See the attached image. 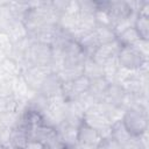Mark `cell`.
Wrapping results in <instances>:
<instances>
[{
	"mask_svg": "<svg viewBox=\"0 0 149 149\" xmlns=\"http://www.w3.org/2000/svg\"><path fill=\"white\" fill-rule=\"evenodd\" d=\"M77 148L78 149H95V147H92V146H81V144H78Z\"/></svg>",
	"mask_w": 149,
	"mask_h": 149,
	"instance_id": "cell-16",
	"label": "cell"
},
{
	"mask_svg": "<svg viewBox=\"0 0 149 149\" xmlns=\"http://www.w3.org/2000/svg\"><path fill=\"white\" fill-rule=\"evenodd\" d=\"M133 27L137 31L141 40L144 41L149 40V15L137 13Z\"/></svg>",
	"mask_w": 149,
	"mask_h": 149,
	"instance_id": "cell-12",
	"label": "cell"
},
{
	"mask_svg": "<svg viewBox=\"0 0 149 149\" xmlns=\"http://www.w3.org/2000/svg\"><path fill=\"white\" fill-rule=\"evenodd\" d=\"M111 137H113L122 148L132 140L133 135L126 129V127L123 126L121 119L114 121L112 123V127H111Z\"/></svg>",
	"mask_w": 149,
	"mask_h": 149,
	"instance_id": "cell-8",
	"label": "cell"
},
{
	"mask_svg": "<svg viewBox=\"0 0 149 149\" xmlns=\"http://www.w3.org/2000/svg\"><path fill=\"white\" fill-rule=\"evenodd\" d=\"M65 149H78L77 147H66Z\"/></svg>",
	"mask_w": 149,
	"mask_h": 149,
	"instance_id": "cell-18",
	"label": "cell"
},
{
	"mask_svg": "<svg viewBox=\"0 0 149 149\" xmlns=\"http://www.w3.org/2000/svg\"><path fill=\"white\" fill-rule=\"evenodd\" d=\"M120 48H121V45L119 44V42L115 38L114 41H112L109 43L99 45L93 51V54L91 55V58L94 62H97L98 64H100L101 66H104L106 63L118 58V54H119Z\"/></svg>",
	"mask_w": 149,
	"mask_h": 149,
	"instance_id": "cell-3",
	"label": "cell"
},
{
	"mask_svg": "<svg viewBox=\"0 0 149 149\" xmlns=\"http://www.w3.org/2000/svg\"><path fill=\"white\" fill-rule=\"evenodd\" d=\"M65 148L66 147H65L64 142L62 141V139L59 137L58 133L54 139H51L48 143L44 144V149H65Z\"/></svg>",
	"mask_w": 149,
	"mask_h": 149,
	"instance_id": "cell-14",
	"label": "cell"
},
{
	"mask_svg": "<svg viewBox=\"0 0 149 149\" xmlns=\"http://www.w3.org/2000/svg\"><path fill=\"white\" fill-rule=\"evenodd\" d=\"M126 91L123 90V87L118 84V83H111L107 91H106V94H105V98L101 102H105L112 107H115V108H119V109H123V104H125V99H126Z\"/></svg>",
	"mask_w": 149,
	"mask_h": 149,
	"instance_id": "cell-5",
	"label": "cell"
},
{
	"mask_svg": "<svg viewBox=\"0 0 149 149\" xmlns=\"http://www.w3.org/2000/svg\"><path fill=\"white\" fill-rule=\"evenodd\" d=\"M146 108H128L123 112L121 121L133 136H140L148 132V118Z\"/></svg>",
	"mask_w": 149,
	"mask_h": 149,
	"instance_id": "cell-1",
	"label": "cell"
},
{
	"mask_svg": "<svg viewBox=\"0 0 149 149\" xmlns=\"http://www.w3.org/2000/svg\"><path fill=\"white\" fill-rule=\"evenodd\" d=\"M92 34H93V37H94L98 47L102 45V44H106V43H109V42H112V41H114L116 38L114 30L112 28H109V27L97 26L93 29Z\"/></svg>",
	"mask_w": 149,
	"mask_h": 149,
	"instance_id": "cell-10",
	"label": "cell"
},
{
	"mask_svg": "<svg viewBox=\"0 0 149 149\" xmlns=\"http://www.w3.org/2000/svg\"><path fill=\"white\" fill-rule=\"evenodd\" d=\"M23 149H44V146L36 140H28L26 142Z\"/></svg>",
	"mask_w": 149,
	"mask_h": 149,
	"instance_id": "cell-15",
	"label": "cell"
},
{
	"mask_svg": "<svg viewBox=\"0 0 149 149\" xmlns=\"http://www.w3.org/2000/svg\"><path fill=\"white\" fill-rule=\"evenodd\" d=\"M95 149H122V147L113 139V137H105L101 139L100 142L97 144Z\"/></svg>",
	"mask_w": 149,
	"mask_h": 149,
	"instance_id": "cell-13",
	"label": "cell"
},
{
	"mask_svg": "<svg viewBox=\"0 0 149 149\" xmlns=\"http://www.w3.org/2000/svg\"><path fill=\"white\" fill-rule=\"evenodd\" d=\"M100 140H101V137L94 128L88 126L85 121L80 122V125L78 126V130H77L78 144L97 147V144L100 142Z\"/></svg>",
	"mask_w": 149,
	"mask_h": 149,
	"instance_id": "cell-6",
	"label": "cell"
},
{
	"mask_svg": "<svg viewBox=\"0 0 149 149\" xmlns=\"http://www.w3.org/2000/svg\"><path fill=\"white\" fill-rule=\"evenodd\" d=\"M83 74L86 76L90 80L104 77V68L94 62L91 57H86L83 65Z\"/></svg>",
	"mask_w": 149,
	"mask_h": 149,
	"instance_id": "cell-9",
	"label": "cell"
},
{
	"mask_svg": "<svg viewBox=\"0 0 149 149\" xmlns=\"http://www.w3.org/2000/svg\"><path fill=\"white\" fill-rule=\"evenodd\" d=\"M148 57L144 56L135 45L121 47L118 54V63L128 70H141L147 68Z\"/></svg>",
	"mask_w": 149,
	"mask_h": 149,
	"instance_id": "cell-2",
	"label": "cell"
},
{
	"mask_svg": "<svg viewBox=\"0 0 149 149\" xmlns=\"http://www.w3.org/2000/svg\"><path fill=\"white\" fill-rule=\"evenodd\" d=\"M140 40L141 38L134 27H128V28L123 29L122 31H120L119 34H116V41L119 42V44L121 47L135 45Z\"/></svg>",
	"mask_w": 149,
	"mask_h": 149,
	"instance_id": "cell-11",
	"label": "cell"
},
{
	"mask_svg": "<svg viewBox=\"0 0 149 149\" xmlns=\"http://www.w3.org/2000/svg\"><path fill=\"white\" fill-rule=\"evenodd\" d=\"M45 98H52L57 95H62V80L57 72H50L43 79L40 90L37 91Z\"/></svg>",
	"mask_w": 149,
	"mask_h": 149,
	"instance_id": "cell-4",
	"label": "cell"
},
{
	"mask_svg": "<svg viewBox=\"0 0 149 149\" xmlns=\"http://www.w3.org/2000/svg\"><path fill=\"white\" fill-rule=\"evenodd\" d=\"M0 149H8V148H7L6 146H3V144H1V143H0Z\"/></svg>",
	"mask_w": 149,
	"mask_h": 149,
	"instance_id": "cell-17",
	"label": "cell"
},
{
	"mask_svg": "<svg viewBox=\"0 0 149 149\" xmlns=\"http://www.w3.org/2000/svg\"><path fill=\"white\" fill-rule=\"evenodd\" d=\"M109 81L105 78V77H101V78H97V79H92L90 81V87H88V91L87 93L97 101V102H101L105 98V94H106V91L109 86Z\"/></svg>",
	"mask_w": 149,
	"mask_h": 149,
	"instance_id": "cell-7",
	"label": "cell"
}]
</instances>
